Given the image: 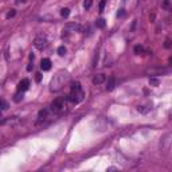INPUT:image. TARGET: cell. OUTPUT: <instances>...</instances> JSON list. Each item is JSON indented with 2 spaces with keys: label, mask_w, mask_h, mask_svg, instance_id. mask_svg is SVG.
<instances>
[{
  "label": "cell",
  "mask_w": 172,
  "mask_h": 172,
  "mask_svg": "<svg viewBox=\"0 0 172 172\" xmlns=\"http://www.w3.org/2000/svg\"><path fill=\"white\" fill-rule=\"evenodd\" d=\"M84 99V91L81 89V84L79 82H74L71 85V91L67 96V101L71 104H78Z\"/></svg>",
  "instance_id": "6da1fadb"
},
{
  "label": "cell",
  "mask_w": 172,
  "mask_h": 172,
  "mask_svg": "<svg viewBox=\"0 0 172 172\" xmlns=\"http://www.w3.org/2000/svg\"><path fill=\"white\" fill-rule=\"evenodd\" d=\"M66 79H67V74H66L65 71H59V73L54 77V79L51 81V90L52 91H58L63 86Z\"/></svg>",
  "instance_id": "7a4b0ae2"
},
{
  "label": "cell",
  "mask_w": 172,
  "mask_h": 172,
  "mask_svg": "<svg viewBox=\"0 0 172 172\" xmlns=\"http://www.w3.org/2000/svg\"><path fill=\"white\" fill-rule=\"evenodd\" d=\"M34 44H35V47H37L38 50H44L46 49V46H47V38L44 37V35H38L37 38H35V42H34Z\"/></svg>",
  "instance_id": "3957f363"
},
{
  "label": "cell",
  "mask_w": 172,
  "mask_h": 172,
  "mask_svg": "<svg viewBox=\"0 0 172 172\" xmlns=\"http://www.w3.org/2000/svg\"><path fill=\"white\" fill-rule=\"evenodd\" d=\"M62 109H63V99H61V98L55 99V101L50 105V110H51V113H59Z\"/></svg>",
  "instance_id": "277c9868"
},
{
  "label": "cell",
  "mask_w": 172,
  "mask_h": 172,
  "mask_svg": "<svg viewBox=\"0 0 172 172\" xmlns=\"http://www.w3.org/2000/svg\"><path fill=\"white\" fill-rule=\"evenodd\" d=\"M82 27L79 26L78 23H76V22H70V23H67L65 26V30H63V32H76V31H81Z\"/></svg>",
  "instance_id": "5b68a950"
},
{
  "label": "cell",
  "mask_w": 172,
  "mask_h": 172,
  "mask_svg": "<svg viewBox=\"0 0 172 172\" xmlns=\"http://www.w3.org/2000/svg\"><path fill=\"white\" fill-rule=\"evenodd\" d=\"M51 114V110H50V108H44L39 112V114H38V118H39V121H44L49 118V116Z\"/></svg>",
  "instance_id": "8992f818"
},
{
  "label": "cell",
  "mask_w": 172,
  "mask_h": 172,
  "mask_svg": "<svg viewBox=\"0 0 172 172\" xmlns=\"http://www.w3.org/2000/svg\"><path fill=\"white\" fill-rule=\"evenodd\" d=\"M105 81H106L105 74H97V76L93 77V84L94 85H101V84H104Z\"/></svg>",
  "instance_id": "52a82bcc"
},
{
  "label": "cell",
  "mask_w": 172,
  "mask_h": 172,
  "mask_svg": "<svg viewBox=\"0 0 172 172\" xmlns=\"http://www.w3.org/2000/svg\"><path fill=\"white\" fill-rule=\"evenodd\" d=\"M114 87H116V77L114 76H110L109 79H108V82H106V90L108 91H112Z\"/></svg>",
  "instance_id": "ba28073f"
},
{
  "label": "cell",
  "mask_w": 172,
  "mask_h": 172,
  "mask_svg": "<svg viewBox=\"0 0 172 172\" xmlns=\"http://www.w3.org/2000/svg\"><path fill=\"white\" fill-rule=\"evenodd\" d=\"M137 110H138L140 113H143V114H147L148 112H151V110H152V104L138 105V106H137Z\"/></svg>",
  "instance_id": "9c48e42d"
},
{
  "label": "cell",
  "mask_w": 172,
  "mask_h": 172,
  "mask_svg": "<svg viewBox=\"0 0 172 172\" xmlns=\"http://www.w3.org/2000/svg\"><path fill=\"white\" fill-rule=\"evenodd\" d=\"M28 87H30V81H28L27 78H24V79H22L20 84H19V86H18V91H26Z\"/></svg>",
  "instance_id": "30bf717a"
},
{
  "label": "cell",
  "mask_w": 172,
  "mask_h": 172,
  "mask_svg": "<svg viewBox=\"0 0 172 172\" xmlns=\"http://www.w3.org/2000/svg\"><path fill=\"white\" fill-rule=\"evenodd\" d=\"M40 67H42L43 71H49L50 69H51V61H50L49 58L42 59V62H40Z\"/></svg>",
  "instance_id": "8fae6325"
},
{
  "label": "cell",
  "mask_w": 172,
  "mask_h": 172,
  "mask_svg": "<svg viewBox=\"0 0 172 172\" xmlns=\"http://www.w3.org/2000/svg\"><path fill=\"white\" fill-rule=\"evenodd\" d=\"M133 51H135V54L140 55V54H143V52H144V47H143V46H140V44H137V46H135Z\"/></svg>",
  "instance_id": "7c38bea8"
},
{
  "label": "cell",
  "mask_w": 172,
  "mask_h": 172,
  "mask_svg": "<svg viewBox=\"0 0 172 172\" xmlns=\"http://www.w3.org/2000/svg\"><path fill=\"white\" fill-rule=\"evenodd\" d=\"M96 26L98 27V28H104L105 26H106V22H105V19H98L96 23Z\"/></svg>",
  "instance_id": "4fadbf2b"
},
{
  "label": "cell",
  "mask_w": 172,
  "mask_h": 172,
  "mask_svg": "<svg viewBox=\"0 0 172 172\" xmlns=\"http://www.w3.org/2000/svg\"><path fill=\"white\" fill-rule=\"evenodd\" d=\"M61 15H62V18H67V16L70 15V10H69V8H63V10L61 11Z\"/></svg>",
  "instance_id": "5bb4252c"
},
{
  "label": "cell",
  "mask_w": 172,
  "mask_h": 172,
  "mask_svg": "<svg viewBox=\"0 0 172 172\" xmlns=\"http://www.w3.org/2000/svg\"><path fill=\"white\" fill-rule=\"evenodd\" d=\"M58 54H59L61 57H63V55L66 54V47L65 46H59V47H58Z\"/></svg>",
  "instance_id": "9a60e30c"
},
{
  "label": "cell",
  "mask_w": 172,
  "mask_h": 172,
  "mask_svg": "<svg viewBox=\"0 0 172 172\" xmlns=\"http://www.w3.org/2000/svg\"><path fill=\"white\" fill-rule=\"evenodd\" d=\"M22 99H23V91H19L15 96V102H20Z\"/></svg>",
  "instance_id": "2e32d148"
},
{
  "label": "cell",
  "mask_w": 172,
  "mask_h": 172,
  "mask_svg": "<svg viewBox=\"0 0 172 172\" xmlns=\"http://www.w3.org/2000/svg\"><path fill=\"white\" fill-rule=\"evenodd\" d=\"M160 84V81L157 78H151L149 79V85H152V86H157Z\"/></svg>",
  "instance_id": "e0dca14e"
},
{
  "label": "cell",
  "mask_w": 172,
  "mask_h": 172,
  "mask_svg": "<svg viewBox=\"0 0 172 172\" xmlns=\"http://www.w3.org/2000/svg\"><path fill=\"white\" fill-rule=\"evenodd\" d=\"M84 7H85V10H89V8L91 7V0H86L84 3Z\"/></svg>",
  "instance_id": "ac0fdd59"
},
{
  "label": "cell",
  "mask_w": 172,
  "mask_h": 172,
  "mask_svg": "<svg viewBox=\"0 0 172 172\" xmlns=\"http://www.w3.org/2000/svg\"><path fill=\"white\" fill-rule=\"evenodd\" d=\"M16 15V12H15V10H11L10 12L7 13V19H11V18H13V16Z\"/></svg>",
  "instance_id": "d6986e66"
},
{
  "label": "cell",
  "mask_w": 172,
  "mask_h": 172,
  "mask_svg": "<svg viewBox=\"0 0 172 172\" xmlns=\"http://www.w3.org/2000/svg\"><path fill=\"white\" fill-rule=\"evenodd\" d=\"M105 4H106V0H102V1L99 3V12H102V11H104Z\"/></svg>",
  "instance_id": "ffe728a7"
},
{
  "label": "cell",
  "mask_w": 172,
  "mask_h": 172,
  "mask_svg": "<svg viewBox=\"0 0 172 172\" xmlns=\"http://www.w3.org/2000/svg\"><path fill=\"white\" fill-rule=\"evenodd\" d=\"M0 105H1V109H3V110H5V109L8 108V104H7L5 101H0Z\"/></svg>",
  "instance_id": "44dd1931"
},
{
  "label": "cell",
  "mask_w": 172,
  "mask_h": 172,
  "mask_svg": "<svg viewBox=\"0 0 172 172\" xmlns=\"http://www.w3.org/2000/svg\"><path fill=\"white\" fill-rule=\"evenodd\" d=\"M163 8H165V10H170V0H165L164 4H163Z\"/></svg>",
  "instance_id": "7402d4cb"
},
{
  "label": "cell",
  "mask_w": 172,
  "mask_h": 172,
  "mask_svg": "<svg viewBox=\"0 0 172 172\" xmlns=\"http://www.w3.org/2000/svg\"><path fill=\"white\" fill-rule=\"evenodd\" d=\"M35 76H37V77H35V79H37V82H40V81H42V74H40V73H37V74H35Z\"/></svg>",
  "instance_id": "603a6c76"
},
{
  "label": "cell",
  "mask_w": 172,
  "mask_h": 172,
  "mask_svg": "<svg viewBox=\"0 0 172 172\" xmlns=\"http://www.w3.org/2000/svg\"><path fill=\"white\" fill-rule=\"evenodd\" d=\"M124 13H125V11H124V10H120V12L117 13V16H124Z\"/></svg>",
  "instance_id": "cb8c5ba5"
},
{
  "label": "cell",
  "mask_w": 172,
  "mask_h": 172,
  "mask_svg": "<svg viewBox=\"0 0 172 172\" xmlns=\"http://www.w3.org/2000/svg\"><path fill=\"white\" fill-rule=\"evenodd\" d=\"M165 47H170V39L165 40Z\"/></svg>",
  "instance_id": "d4e9b609"
},
{
  "label": "cell",
  "mask_w": 172,
  "mask_h": 172,
  "mask_svg": "<svg viewBox=\"0 0 172 172\" xmlns=\"http://www.w3.org/2000/svg\"><path fill=\"white\" fill-rule=\"evenodd\" d=\"M114 170H117V168H114V167H110V168H108V171H114Z\"/></svg>",
  "instance_id": "484cf974"
}]
</instances>
